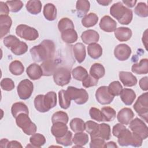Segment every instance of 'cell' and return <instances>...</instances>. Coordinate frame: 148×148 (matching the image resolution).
<instances>
[{"instance_id": "15", "label": "cell", "mask_w": 148, "mask_h": 148, "mask_svg": "<svg viewBox=\"0 0 148 148\" xmlns=\"http://www.w3.org/2000/svg\"><path fill=\"white\" fill-rule=\"evenodd\" d=\"M134 116V113L130 108H124L119 112L117 119L120 123L124 125H128L132 120Z\"/></svg>"}, {"instance_id": "22", "label": "cell", "mask_w": 148, "mask_h": 148, "mask_svg": "<svg viewBox=\"0 0 148 148\" xmlns=\"http://www.w3.org/2000/svg\"><path fill=\"white\" fill-rule=\"evenodd\" d=\"M68 131V128L66 124L61 122L53 123L51 128V134L56 137V138L63 136Z\"/></svg>"}, {"instance_id": "32", "label": "cell", "mask_w": 148, "mask_h": 148, "mask_svg": "<svg viewBox=\"0 0 148 148\" xmlns=\"http://www.w3.org/2000/svg\"><path fill=\"white\" fill-rule=\"evenodd\" d=\"M44 103L48 110L57 105V95L54 91H49L44 95Z\"/></svg>"}, {"instance_id": "20", "label": "cell", "mask_w": 148, "mask_h": 148, "mask_svg": "<svg viewBox=\"0 0 148 148\" xmlns=\"http://www.w3.org/2000/svg\"><path fill=\"white\" fill-rule=\"evenodd\" d=\"M28 76L32 80H38L43 76L42 70L40 65L37 64H30L26 69Z\"/></svg>"}, {"instance_id": "43", "label": "cell", "mask_w": 148, "mask_h": 148, "mask_svg": "<svg viewBox=\"0 0 148 148\" xmlns=\"http://www.w3.org/2000/svg\"><path fill=\"white\" fill-rule=\"evenodd\" d=\"M99 129V124L97 123L89 120L85 123V130L90 135L91 138L95 137Z\"/></svg>"}, {"instance_id": "33", "label": "cell", "mask_w": 148, "mask_h": 148, "mask_svg": "<svg viewBox=\"0 0 148 148\" xmlns=\"http://www.w3.org/2000/svg\"><path fill=\"white\" fill-rule=\"evenodd\" d=\"M42 3L40 1H28L25 5L27 10L32 14H39L42 10Z\"/></svg>"}, {"instance_id": "59", "label": "cell", "mask_w": 148, "mask_h": 148, "mask_svg": "<svg viewBox=\"0 0 148 148\" xmlns=\"http://www.w3.org/2000/svg\"><path fill=\"white\" fill-rule=\"evenodd\" d=\"M7 147H20V148H22L23 146L22 145H21V143L18 142V141H16V140H12L10 142H9L8 145V146Z\"/></svg>"}, {"instance_id": "56", "label": "cell", "mask_w": 148, "mask_h": 148, "mask_svg": "<svg viewBox=\"0 0 148 148\" xmlns=\"http://www.w3.org/2000/svg\"><path fill=\"white\" fill-rule=\"evenodd\" d=\"M126 127L124 124L121 123H117L113 126L112 129V134L114 136L117 137L120 133Z\"/></svg>"}, {"instance_id": "44", "label": "cell", "mask_w": 148, "mask_h": 148, "mask_svg": "<svg viewBox=\"0 0 148 148\" xmlns=\"http://www.w3.org/2000/svg\"><path fill=\"white\" fill-rule=\"evenodd\" d=\"M58 28L59 31L61 32H62L68 29H74V24L71 19L67 17H64L58 21Z\"/></svg>"}, {"instance_id": "63", "label": "cell", "mask_w": 148, "mask_h": 148, "mask_svg": "<svg viewBox=\"0 0 148 148\" xmlns=\"http://www.w3.org/2000/svg\"><path fill=\"white\" fill-rule=\"evenodd\" d=\"M147 29H146L145 31L144 34L143 35V38H142L143 43L144 44L146 49H147Z\"/></svg>"}, {"instance_id": "36", "label": "cell", "mask_w": 148, "mask_h": 148, "mask_svg": "<svg viewBox=\"0 0 148 148\" xmlns=\"http://www.w3.org/2000/svg\"><path fill=\"white\" fill-rule=\"evenodd\" d=\"M70 127L74 132H83L85 130V123L80 118H74L70 122Z\"/></svg>"}, {"instance_id": "10", "label": "cell", "mask_w": 148, "mask_h": 148, "mask_svg": "<svg viewBox=\"0 0 148 148\" xmlns=\"http://www.w3.org/2000/svg\"><path fill=\"white\" fill-rule=\"evenodd\" d=\"M34 90V84L28 79L21 80L18 84L17 91L21 99L26 100L30 98Z\"/></svg>"}, {"instance_id": "38", "label": "cell", "mask_w": 148, "mask_h": 148, "mask_svg": "<svg viewBox=\"0 0 148 148\" xmlns=\"http://www.w3.org/2000/svg\"><path fill=\"white\" fill-rule=\"evenodd\" d=\"M59 104L61 108L64 109H67L71 105V100L68 96L66 90H61L58 92Z\"/></svg>"}, {"instance_id": "46", "label": "cell", "mask_w": 148, "mask_h": 148, "mask_svg": "<svg viewBox=\"0 0 148 148\" xmlns=\"http://www.w3.org/2000/svg\"><path fill=\"white\" fill-rule=\"evenodd\" d=\"M68 116L66 113L62 111H58L54 113L51 117L52 123L57 122H61L65 124H67L68 122Z\"/></svg>"}, {"instance_id": "62", "label": "cell", "mask_w": 148, "mask_h": 148, "mask_svg": "<svg viewBox=\"0 0 148 148\" xmlns=\"http://www.w3.org/2000/svg\"><path fill=\"white\" fill-rule=\"evenodd\" d=\"M97 3L100 4L101 5L108 6L112 2V0H109V1H108V0H101V1H97Z\"/></svg>"}, {"instance_id": "54", "label": "cell", "mask_w": 148, "mask_h": 148, "mask_svg": "<svg viewBox=\"0 0 148 148\" xmlns=\"http://www.w3.org/2000/svg\"><path fill=\"white\" fill-rule=\"evenodd\" d=\"M1 87L5 91H11L14 89L15 86L14 82L10 78H4L1 81Z\"/></svg>"}, {"instance_id": "25", "label": "cell", "mask_w": 148, "mask_h": 148, "mask_svg": "<svg viewBox=\"0 0 148 148\" xmlns=\"http://www.w3.org/2000/svg\"><path fill=\"white\" fill-rule=\"evenodd\" d=\"M89 138L88 136L86 133L83 132H76L72 139L73 143L75 145V146H73L74 147H82L83 146L86 145L88 142Z\"/></svg>"}, {"instance_id": "8", "label": "cell", "mask_w": 148, "mask_h": 148, "mask_svg": "<svg viewBox=\"0 0 148 148\" xmlns=\"http://www.w3.org/2000/svg\"><path fill=\"white\" fill-rule=\"evenodd\" d=\"M130 124V128L131 131L140 136L143 140L148 136V128L146 124L138 117L132 120Z\"/></svg>"}, {"instance_id": "2", "label": "cell", "mask_w": 148, "mask_h": 148, "mask_svg": "<svg viewBox=\"0 0 148 148\" xmlns=\"http://www.w3.org/2000/svg\"><path fill=\"white\" fill-rule=\"evenodd\" d=\"M110 13L123 25L129 24L133 17L132 11L124 6L121 2L115 3L110 7Z\"/></svg>"}, {"instance_id": "52", "label": "cell", "mask_w": 148, "mask_h": 148, "mask_svg": "<svg viewBox=\"0 0 148 148\" xmlns=\"http://www.w3.org/2000/svg\"><path fill=\"white\" fill-rule=\"evenodd\" d=\"M89 114L92 120L97 121H104L102 112L99 109L94 107L91 108L89 110Z\"/></svg>"}, {"instance_id": "60", "label": "cell", "mask_w": 148, "mask_h": 148, "mask_svg": "<svg viewBox=\"0 0 148 148\" xmlns=\"http://www.w3.org/2000/svg\"><path fill=\"white\" fill-rule=\"evenodd\" d=\"M122 2L129 8H133L135 5L137 1H124L123 0L122 1Z\"/></svg>"}, {"instance_id": "47", "label": "cell", "mask_w": 148, "mask_h": 148, "mask_svg": "<svg viewBox=\"0 0 148 148\" xmlns=\"http://www.w3.org/2000/svg\"><path fill=\"white\" fill-rule=\"evenodd\" d=\"M56 139L57 144L62 145L64 146H71L72 144V133L68 130L63 136L56 138Z\"/></svg>"}, {"instance_id": "11", "label": "cell", "mask_w": 148, "mask_h": 148, "mask_svg": "<svg viewBox=\"0 0 148 148\" xmlns=\"http://www.w3.org/2000/svg\"><path fill=\"white\" fill-rule=\"evenodd\" d=\"M95 98L98 103L101 105H108L110 103L113 99V96L109 91L107 86H101L96 91Z\"/></svg>"}, {"instance_id": "21", "label": "cell", "mask_w": 148, "mask_h": 148, "mask_svg": "<svg viewBox=\"0 0 148 148\" xmlns=\"http://www.w3.org/2000/svg\"><path fill=\"white\" fill-rule=\"evenodd\" d=\"M120 95L121 101L126 105H131L136 98L135 91L131 88L122 89Z\"/></svg>"}, {"instance_id": "35", "label": "cell", "mask_w": 148, "mask_h": 148, "mask_svg": "<svg viewBox=\"0 0 148 148\" xmlns=\"http://www.w3.org/2000/svg\"><path fill=\"white\" fill-rule=\"evenodd\" d=\"M76 8L78 16L81 17L86 15L90 8V2L86 0H78L76 2Z\"/></svg>"}, {"instance_id": "41", "label": "cell", "mask_w": 148, "mask_h": 148, "mask_svg": "<svg viewBox=\"0 0 148 148\" xmlns=\"http://www.w3.org/2000/svg\"><path fill=\"white\" fill-rule=\"evenodd\" d=\"M10 50L16 56H21L25 54L27 51L28 46L25 42L19 41Z\"/></svg>"}, {"instance_id": "39", "label": "cell", "mask_w": 148, "mask_h": 148, "mask_svg": "<svg viewBox=\"0 0 148 148\" xmlns=\"http://www.w3.org/2000/svg\"><path fill=\"white\" fill-rule=\"evenodd\" d=\"M72 74L73 77L78 81H83L88 75L87 70L81 66L74 68L72 71Z\"/></svg>"}, {"instance_id": "51", "label": "cell", "mask_w": 148, "mask_h": 148, "mask_svg": "<svg viewBox=\"0 0 148 148\" xmlns=\"http://www.w3.org/2000/svg\"><path fill=\"white\" fill-rule=\"evenodd\" d=\"M90 147L91 148H105L106 147V143L104 139L99 137H95L91 138Z\"/></svg>"}, {"instance_id": "30", "label": "cell", "mask_w": 148, "mask_h": 148, "mask_svg": "<svg viewBox=\"0 0 148 148\" xmlns=\"http://www.w3.org/2000/svg\"><path fill=\"white\" fill-rule=\"evenodd\" d=\"M105 74V69L101 64L94 63L90 68V75L97 79L103 77Z\"/></svg>"}, {"instance_id": "13", "label": "cell", "mask_w": 148, "mask_h": 148, "mask_svg": "<svg viewBox=\"0 0 148 148\" xmlns=\"http://www.w3.org/2000/svg\"><path fill=\"white\" fill-rule=\"evenodd\" d=\"M100 28L106 32H112L116 30L117 23L109 16H104L99 24Z\"/></svg>"}, {"instance_id": "31", "label": "cell", "mask_w": 148, "mask_h": 148, "mask_svg": "<svg viewBox=\"0 0 148 148\" xmlns=\"http://www.w3.org/2000/svg\"><path fill=\"white\" fill-rule=\"evenodd\" d=\"M110 136L111 130L109 125L106 123H102L99 124V129L95 137H99L104 140H109L110 138Z\"/></svg>"}, {"instance_id": "6", "label": "cell", "mask_w": 148, "mask_h": 148, "mask_svg": "<svg viewBox=\"0 0 148 148\" xmlns=\"http://www.w3.org/2000/svg\"><path fill=\"white\" fill-rule=\"evenodd\" d=\"M66 94L71 100H73L77 105L84 104L88 99V94L83 88H77L69 86L66 90Z\"/></svg>"}, {"instance_id": "49", "label": "cell", "mask_w": 148, "mask_h": 148, "mask_svg": "<svg viewBox=\"0 0 148 148\" xmlns=\"http://www.w3.org/2000/svg\"><path fill=\"white\" fill-rule=\"evenodd\" d=\"M135 14L141 17L148 16V7L144 2H139L135 8Z\"/></svg>"}, {"instance_id": "42", "label": "cell", "mask_w": 148, "mask_h": 148, "mask_svg": "<svg viewBox=\"0 0 148 148\" xmlns=\"http://www.w3.org/2000/svg\"><path fill=\"white\" fill-rule=\"evenodd\" d=\"M101 112L105 121H110L114 119L116 112L114 109L110 106H105L101 109Z\"/></svg>"}, {"instance_id": "55", "label": "cell", "mask_w": 148, "mask_h": 148, "mask_svg": "<svg viewBox=\"0 0 148 148\" xmlns=\"http://www.w3.org/2000/svg\"><path fill=\"white\" fill-rule=\"evenodd\" d=\"M98 79L88 75L83 81L82 85L85 88H89L90 87L95 86L98 84Z\"/></svg>"}, {"instance_id": "17", "label": "cell", "mask_w": 148, "mask_h": 148, "mask_svg": "<svg viewBox=\"0 0 148 148\" xmlns=\"http://www.w3.org/2000/svg\"><path fill=\"white\" fill-rule=\"evenodd\" d=\"M81 39L85 44L90 45L97 43L99 40V35L96 31L93 29H88L82 33Z\"/></svg>"}, {"instance_id": "26", "label": "cell", "mask_w": 148, "mask_h": 148, "mask_svg": "<svg viewBox=\"0 0 148 148\" xmlns=\"http://www.w3.org/2000/svg\"><path fill=\"white\" fill-rule=\"evenodd\" d=\"M43 13L45 18L49 21H53L57 17V9L53 3H48L46 4Z\"/></svg>"}, {"instance_id": "7", "label": "cell", "mask_w": 148, "mask_h": 148, "mask_svg": "<svg viewBox=\"0 0 148 148\" xmlns=\"http://www.w3.org/2000/svg\"><path fill=\"white\" fill-rule=\"evenodd\" d=\"M16 35L26 40H35L39 37L38 31L25 24H20L16 28Z\"/></svg>"}, {"instance_id": "50", "label": "cell", "mask_w": 148, "mask_h": 148, "mask_svg": "<svg viewBox=\"0 0 148 148\" xmlns=\"http://www.w3.org/2000/svg\"><path fill=\"white\" fill-rule=\"evenodd\" d=\"M11 12L16 13L19 12L23 6V3L21 1H8L6 2Z\"/></svg>"}, {"instance_id": "34", "label": "cell", "mask_w": 148, "mask_h": 148, "mask_svg": "<svg viewBox=\"0 0 148 148\" xmlns=\"http://www.w3.org/2000/svg\"><path fill=\"white\" fill-rule=\"evenodd\" d=\"M98 17L94 13H90L88 14H86L82 19V25L86 27L89 28L94 26L98 23Z\"/></svg>"}, {"instance_id": "45", "label": "cell", "mask_w": 148, "mask_h": 148, "mask_svg": "<svg viewBox=\"0 0 148 148\" xmlns=\"http://www.w3.org/2000/svg\"><path fill=\"white\" fill-rule=\"evenodd\" d=\"M43 98L44 95L39 94L37 95L34 99V106L35 109L37 111L41 113H45L49 111L45 106Z\"/></svg>"}, {"instance_id": "48", "label": "cell", "mask_w": 148, "mask_h": 148, "mask_svg": "<svg viewBox=\"0 0 148 148\" xmlns=\"http://www.w3.org/2000/svg\"><path fill=\"white\" fill-rule=\"evenodd\" d=\"M109 92L113 96H118L120 95L123 87L119 81H113L108 86Z\"/></svg>"}, {"instance_id": "18", "label": "cell", "mask_w": 148, "mask_h": 148, "mask_svg": "<svg viewBox=\"0 0 148 148\" xmlns=\"http://www.w3.org/2000/svg\"><path fill=\"white\" fill-rule=\"evenodd\" d=\"M12 24V20L8 15H0V38H2L8 34Z\"/></svg>"}, {"instance_id": "53", "label": "cell", "mask_w": 148, "mask_h": 148, "mask_svg": "<svg viewBox=\"0 0 148 148\" xmlns=\"http://www.w3.org/2000/svg\"><path fill=\"white\" fill-rule=\"evenodd\" d=\"M19 41L20 40L18 39V38L12 35H10L5 37L3 40L4 45L9 49H10Z\"/></svg>"}, {"instance_id": "3", "label": "cell", "mask_w": 148, "mask_h": 148, "mask_svg": "<svg viewBox=\"0 0 148 148\" xmlns=\"http://www.w3.org/2000/svg\"><path fill=\"white\" fill-rule=\"evenodd\" d=\"M117 142L121 146H132L140 147L142 146L143 139L138 135L131 132L127 128L124 129L117 137Z\"/></svg>"}, {"instance_id": "58", "label": "cell", "mask_w": 148, "mask_h": 148, "mask_svg": "<svg viewBox=\"0 0 148 148\" xmlns=\"http://www.w3.org/2000/svg\"><path fill=\"white\" fill-rule=\"evenodd\" d=\"M139 86L143 91H147L148 90V77L147 76L143 77L139 80Z\"/></svg>"}, {"instance_id": "12", "label": "cell", "mask_w": 148, "mask_h": 148, "mask_svg": "<svg viewBox=\"0 0 148 148\" xmlns=\"http://www.w3.org/2000/svg\"><path fill=\"white\" fill-rule=\"evenodd\" d=\"M131 47L124 43L118 45L114 50V57L119 61H125L128 60L131 54Z\"/></svg>"}, {"instance_id": "5", "label": "cell", "mask_w": 148, "mask_h": 148, "mask_svg": "<svg viewBox=\"0 0 148 148\" xmlns=\"http://www.w3.org/2000/svg\"><path fill=\"white\" fill-rule=\"evenodd\" d=\"M133 108L138 114L147 123L148 121V93L145 92L140 95Z\"/></svg>"}, {"instance_id": "14", "label": "cell", "mask_w": 148, "mask_h": 148, "mask_svg": "<svg viewBox=\"0 0 148 148\" xmlns=\"http://www.w3.org/2000/svg\"><path fill=\"white\" fill-rule=\"evenodd\" d=\"M57 66L58 64L57 61L53 58L42 62L40 67L42 70L43 76H49L53 75L57 69Z\"/></svg>"}, {"instance_id": "40", "label": "cell", "mask_w": 148, "mask_h": 148, "mask_svg": "<svg viewBox=\"0 0 148 148\" xmlns=\"http://www.w3.org/2000/svg\"><path fill=\"white\" fill-rule=\"evenodd\" d=\"M29 142L34 147H40L46 143V138L40 134L35 133L30 137Z\"/></svg>"}, {"instance_id": "4", "label": "cell", "mask_w": 148, "mask_h": 148, "mask_svg": "<svg viewBox=\"0 0 148 148\" xmlns=\"http://www.w3.org/2000/svg\"><path fill=\"white\" fill-rule=\"evenodd\" d=\"M16 123L17 125L27 135H32L36 131V125L31 120L28 114L20 113L16 118Z\"/></svg>"}, {"instance_id": "19", "label": "cell", "mask_w": 148, "mask_h": 148, "mask_svg": "<svg viewBox=\"0 0 148 148\" xmlns=\"http://www.w3.org/2000/svg\"><path fill=\"white\" fill-rule=\"evenodd\" d=\"M132 31L128 27H119L114 31V36L120 42H126L132 36Z\"/></svg>"}, {"instance_id": "29", "label": "cell", "mask_w": 148, "mask_h": 148, "mask_svg": "<svg viewBox=\"0 0 148 148\" xmlns=\"http://www.w3.org/2000/svg\"><path fill=\"white\" fill-rule=\"evenodd\" d=\"M77 34L74 29H68L61 32V38L64 42L71 44L77 39Z\"/></svg>"}, {"instance_id": "1", "label": "cell", "mask_w": 148, "mask_h": 148, "mask_svg": "<svg viewBox=\"0 0 148 148\" xmlns=\"http://www.w3.org/2000/svg\"><path fill=\"white\" fill-rule=\"evenodd\" d=\"M56 51L54 43L49 39L43 40L39 45L30 49L32 60L36 62L53 59Z\"/></svg>"}, {"instance_id": "9", "label": "cell", "mask_w": 148, "mask_h": 148, "mask_svg": "<svg viewBox=\"0 0 148 148\" xmlns=\"http://www.w3.org/2000/svg\"><path fill=\"white\" fill-rule=\"evenodd\" d=\"M53 79L58 86L62 87L68 84L71 79L70 70L65 67L57 68L53 74Z\"/></svg>"}, {"instance_id": "23", "label": "cell", "mask_w": 148, "mask_h": 148, "mask_svg": "<svg viewBox=\"0 0 148 148\" xmlns=\"http://www.w3.org/2000/svg\"><path fill=\"white\" fill-rule=\"evenodd\" d=\"M73 51L75 59L79 63H82L86 56L85 46L82 43H77L73 47Z\"/></svg>"}, {"instance_id": "57", "label": "cell", "mask_w": 148, "mask_h": 148, "mask_svg": "<svg viewBox=\"0 0 148 148\" xmlns=\"http://www.w3.org/2000/svg\"><path fill=\"white\" fill-rule=\"evenodd\" d=\"M9 8L6 2H0V15H8L9 13Z\"/></svg>"}, {"instance_id": "64", "label": "cell", "mask_w": 148, "mask_h": 148, "mask_svg": "<svg viewBox=\"0 0 148 148\" xmlns=\"http://www.w3.org/2000/svg\"><path fill=\"white\" fill-rule=\"evenodd\" d=\"M106 147H117V146L115 142L111 141L106 143Z\"/></svg>"}, {"instance_id": "37", "label": "cell", "mask_w": 148, "mask_h": 148, "mask_svg": "<svg viewBox=\"0 0 148 148\" xmlns=\"http://www.w3.org/2000/svg\"><path fill=\"white\" fill-rule=\"evenodd\" d=\"M9 71L13 75L18 76L24 72V66L20 61L14 60L10 64Z\"/></svg>"}, {"instance_id": "24", "label": "cell", "mask_w": 148, "mask_h": 148, "mask_svg": "<svg viewBox=\"0 0 148 148\" xmlns=\"http://www.w3.org/2000/svg\"><path fill=\"white\" fill-rule=\"evenodd\" d=\"M131 71L138 75L147 74L148 73V60L143 58L139 63L134 64L131 67Z\"/></svg>"}, {"instance_id": "16", "label": "cell", "mask_w": 148, "mask_h": 148, "mask_svg": "<svg viewBox=\"0 0 148 148\" xmlns=\"http://www.w3.org/2000/svg\"><path fill=\"white\" fill-rule=\"evenodd\" d=\"M119 79L125 87L134 86L138 82L136 77L132 73L126 71H120L119 72Z\"/></svg>"}, {"instance_id": "61", "label": "cell", "mask_w": 148, "mask_h": 148, "mask_svg": "<svg viewBox=\"0 0 148 148\" xmlns=\"http://www.w3.org/2000/svg\"><path fill=\"white\" fill-rule=\"evenodd\" d=\"M9 142V141L7 139H6V138L2 139L1 140V142H0L1 147H3V148L4 147H7Z\"/></svg>"}, {"instance_id": "28", "label": "cell", "mask_w": 148, "mask_h": 148, "mask_svg": "<svg viewBox=\"0 0 148 148\" xmlns=\"http://www.w3.org/2000/svg\"><path fill=\"white\" fill-rule=\"evenodd\" d=\"M87 53L91 58L98 59L102 54V48L97 43H92L87 46Z\"/></svg>"}, {"instance_id": "27", "label": "cell", "mask_w": 148, "mask_h": 148, "mask_svg": "<svg viewBox=\"0 0 148 148\" xmlns=\"http://www.w3.org/2000/svg\"><path fill=\"white\" fill-rule=\"evenodd\" d=\"M12 114L15 119L20 114V113H29L28 108L27 105L23 102H18L13 103L11 108Z\"/></svg>"}]
</instances>
